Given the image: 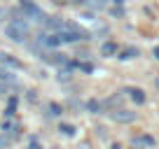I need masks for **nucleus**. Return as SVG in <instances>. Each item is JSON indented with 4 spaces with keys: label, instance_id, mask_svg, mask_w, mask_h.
<instances>
[{
    "label": "nucleus",
    "instance_id": "f8f14e48",
    "mask_svg": "<svg viewBox=\"0 0 159 149\" xmlns=\"http://www.w3.org/2000/svg\"><path fill=\"white\" fill-rule=\"evenodd\" d=\"M49 109H52V114H61V107H59V105H49Z\"/></svg>",
    "mask_w": 159,
    "mask_h": 149
},
{
    "label": "nucleus",
    "instance_id": "0eeeda50",
    "mask_svg": "<svg viewBox=\"0 0 159 149\" xmlns=\"http://www.w3.org/2000/svg\"><path fill=\"white\" fill-rule=\"evenodd\" d=\"M101 54H103V56H112V54H117V45H115V42H105V45L101 47Z\"/></svg>",
    "mask_w": 159,
    "mask_h": 149
},
{
    "label": "nucleus",
    "instance_id": "1a4fd4ad",
    "mask_svg": "<svg viewBox=\"0 0 159 149\" xmlns=\"http://www.w3.org/2000/svg\"><path fill=\"white\" fill-rule=\"evenodd\" d=\"M0 79H2V82H7V84H12V82H14V77H12V74L7 72V68H5V65L0 68Z\"/></svg>",
    "mask_w": 159,
    "mask_h": 149
},
{
    "label": "nucleus",
    "instance_id": "6e6552de",
    "mask_svg": "<svg viewBox=\"0 0 159 149\" xmlns=\"http://www.w3.org/2000/svg\"><path fill=\"white\" fill-rule=\"evenodd\" d=\"M134 56H138V49H136V47H129V49H124V51H122V56H119V58L129 61V58H134Z\"/></svg>",
    "mask_w": 159,
    "mask_h": 149
},
{
    "label": "nucleus",
    "instance_id": "ddd939ff",
    "mask_svg": "<svg viewBox=\"0 0 159 149\" xmlns=\"http://www.w3.org/2000/svg\"><path fill=\"white\" fill-rule=\"evenodd\" d=\"M80 68L84 70V72H91V70H94V68H91V65H89V63H80Z\"/></svg>",
    "mask_w": 159,
    "mask_h": 149
},
{
    "label": "nucleus",
    "instance_id": "f03ea898",
    "mask_svg": "<svg viewBox=\"0 0 159 149\" xmlns=\"http://www.w3.org/2000/svg\"><path fill=\"white\" fill-rule=\"evenodd\" d=\"M59 35L63 42H77V40H89V33L87 30H82L80 26L75 23H61L59 28Z\"/></svg>",
    "mask_w": 159,
    "mask_h": 149
},
{
    "label": "nucleus",
    "instance_id": "9b49d317",
    "mask_svg": "<svg viewBox=\"0 0 159 149\" xmlns=\"http://www.w3.org/2000/svg\"><path fill=\"white\" fill-rule=\"evenodd\" d=\"M87 109H89V112H98L101 103H98V100H89V103H87Z\"/></svg>",
    "mask_w": 159,
    "mask_h": 149
},
{
    "label": "nucleus",
    "instance_id": "dca6fc26",
    "mask_svg": "<svg viewBox=\"0 0 159 149\" xmlns=\"http://www.w3.org/2000/svg\"><path fill=\"white\" fill-rule=\"evenodd\" d=\"M80 149H89V144H87V142H84V144H82V147H80Z\"/></svg>",
    "mask_w": 159,
    "mask_h": 149
},
{
    "label": "nucleus",
    "instance_id": "9d476101",
    "mask_svg": "<svg viewBox=\"0 0 159 149\" xmlns=\"http://www.w3.org/2000/svg\"><path fill=\"white\" fill-rule=\"evenodd\" d=\"M61 133H63V135H68V138H70V135H75V128H73V126H70V124H61Z\"/></svg>",
    "mask_w": 159,
    "mask_h": 149
},
{
    "label": "nucleus",
    "instance_id": "7ed1b4c3",
    "mask_svg": "<svg viewBox=\"0 0 159 149\" xmlns=\"http://www.w3.org/2000/svg\"><path fill=\"white\" fill-rule=\"evenodd\" d=\"M19 10L24 12V19H30V21H40V23H45V12L40 10L38 5H33L30 0H21V5H19Z\"/></svg>",
    "mask_w": 159,
    "mask_h": 149
},
{
    "label": "nucleus",
    "instance_id": "423d86ee",
    "mask_svg": "<svg viewBox=\"0 0 159 149\" xmlns=\"http://www.w3.org/2000/svg\"><path fill=\"white\" fill-rule=\"evenodd\" d=\"M126 93H129L138 105H140V103H145V93H143V89H126Z\"/></svg>",
    "mask_w": 159,
    "mask_h": 149
},
{
    "label": "nucleus",
    "instance_id": "39448f33",
    "mask_svg": "<svg viewBox=\"0 0 159 149\" xmlns=\"http://www.w3.org/2000/svg\"><path fill=\"white\" fill-rule=\"evenodd\" d=\"M0 65L12 68V70H21V61H16L12 54H5V51H0Z\"/></svg>",
    "mask_w": 159,
    "mask_h": 149
},
{
    "label": "nucleus",
    "instance_id": "f257e3e1",
    "mask_svg": "<svg viewBox=\"0 0 159 149\" xmlns=\"http://www.w3.org/2000/svg\"><path fill=\"white\" fill-rule=\"evenodd\" d=\"M28 33H30V28H28V21L26 19H12L5 26V35L12 42H24L28 37Z\"/></svg>",
    "mask_w": 159,
    "mask_h": 149
},
{
    "label": "nucleus",
    "instance_id": "2eb2a0df",
    "mask_svg": "<svg viewBox=\"0 0 159 149\" xmlns=\"http://www.w3.org/2000/svg\"><path fill=\"white\" fill-rule=\"evenodd\" d=\"M154 58H159V47H157V49H154Z\"/></svg>",
    "mask_w": 159,
    "mask_h": 149
},
{
    "label": "nucleus",
    "instance_id": "4468645a",
    "mask_svg": "<svg viewBox=\"0 0 159 149\" xmlns=\"http://www.w3.org/2000/svg\"><path fill=\"white\" fill-rule=\"evenodd\" d=\"M30 149H40V144H38V140H33V142H30Z\"/></svg>",
    "mask_w": 159,
    "mask_h": 149
},
{
    "label": "nucleus",
    "instance_id": "20e7f679",
    "mask_svg": "<svg viewBox=\"0 0 159 149\" xmlns=\"http://www.w3.org/2000/svg\"><path fill=\"white\" fill-rule=\"evenodd\" d=\"M110 119L117 121V124H131V121H136V112H129V109H112V112H110Z\"/></svg>",
    "mask_w": 159,
    "mask_h": 149
}]
</instances>
